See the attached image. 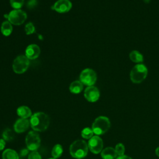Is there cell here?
Segmentation results:
<instances>
[{
	"mask_svg": "<svg viewBox=\"0 0 159 159\" xmlns=\"http://www.w3.org/2000/svg\"><path fill=\"white\" fill-rule=\"evenodd\" d=\"M29 65L30 60L25 55H19L13 61L12 70L17 74H22L25 72Z\"/></svg>",
	"mask_w": 159,
	"mask_h": 159,
	"instance_id": "cell-5",
	"label": "cell"
},
{
	"mask_svg": "<svg viewBox=\"0 0 159 159\" xmlns=\"http://www.w3.org/2000/svg\"><path fill=\"white\" fill-rule=\"evenodd\" d=\"M116 159H132V158H130L129 156L127 155H122V156H119L116 158Z\"/></svg>",
	"mask_w": 159,
	"mask_h": 159,
	"instance_id": "cell-30",
	"label": "cell"
},
{
	"mask_svg": "<svg viewBox=\"0 0 159 159\" xmlns=\"http://www.w3.org/2000/svg\"><path fill=\"white\" fill-rule=\"evenodd\" d=\"M6 146V142L4 139H0V151L2 150Z\"/></svg>",
	"mask_w": 159,
	"mask_h": 159,
	"instance_id": "cell-28",
	"label": "cell"
},
{
	"mask_svg": "<svg viewBox=\"0 0 159 159\" xmlns=\"http://www.w3.org/2000/svg\"><path fill=\"white\" fill-rule=\"evenodd\" d=\"M71 7L72 3L70 0H58L52 6V9L58 13L68 12Z\"/></svg>",
	"mask_w": 159,
	"mask_h": 159,
	"instance_id": "cell-11",
	"label": "cell"
},
{
	"mask_svg": "<svg viewBox=\"0 0 159 159\" xmlns=\"http://www.w3.org/2000/svg\"><path fill=\"white\" fill-rule=\"evenodd\" d=\"M48 159H57V158H50Z\"/></svg>",
	"mask_w": 159,
	"mask_h": 159,
	"instance_id": "cell-33",
	"label": "cell"
},
{
	"mask_svg": "<svg viewBox=\"0 0 159 159\" xmlns=\"http://www.w3.org/2000/svg\"><path fill=\"white\" fill-rule=\"evenodd\" d=\"M88 149V145L84 140H76L71 144L70 153L73 158L81 159L87 155Z\"/></svg>",
	"mask_w": 159,
	"mask_h": 159,
	"instance_id": "cell-2",
	"label": "cell"
},
{
	"mask_svg": "<svg viewBox=\"0 0 159 159\" xmlns=\"http://www.w3.org/2000/svg\"><path fill=\"white\" fill-rule=\"evenodd\" d=\"M30 124L31 127L35 131L42 132L48 128L50 124V118L44 112H35L31 116Z\"/></svg>",
	"mask_w": 159,
	"mask_h": 159,
	"instance_id": "cell-1",
	"label": "cell"
},
{
	"mask_svg": "<svg viewBox=\"0 0 159 159\" xmlns=\"http://www.w3.org/2000/svg\"><path fill=\"white\" fill-rule=\"evenodd\" d=\"M62 153H63V147L60 144H56L53 147L52 150V155L53 158H59L62 155Z\"/></svg>",
	"mask_w": 159,
	"mask_h": 159,
	"instance_id": "cell-21",
	"label": "cell"
},
{
	"mask_svg": "<svg viewBox=\"0 0 159 159\" xmlns=\"http://www.w3.org/2000/svg\"><path fill=\"white\" fill-rule=\"evenodd\" d=\"M2 159H19V155L17 152L11 148L5 150L2 155Z\"/></svg>",
	"mask_w": 159,
	"mask_h": 159,
	"instance_id": "cell-19",
	"label": "cell"
},
{
	"mask_svg": "<svg viewBox=\"0 0 159 159\" xmlns=\"http://www.w3.org/2000/svg\"><path fill=\"white\" fill-rule=\"evenodd\" d=\"M129 58L134 63H141L143 61V57L137 50H132L129 53Z\"/></svg>",
	"mask_w": 159,
	"mask_h": 159,
	"instance_id": "cell-18",
	"label": "cell"
},
{
	"mask_svg": "<svg viewBox=\"0 0 159 159\" xmlns=\"http://www.w3.org/2000/svg\"><path fill=\"white\" fill-rule=\"evenodd\" d=\"M28 148H23L20 151V153H19V156L20 157H24L25 156H26L28 153H29V150H27Z\"/></svg>",
	"mask_w": 159,
	"mask_h": 159,
	"instance_id": "cell-27",
	"label": "cell"
},
{
	"mask_svg": "<svg viewBox=\"0 0 159 159\" xmlns=\"http://www.w3.org/2000/svg\"><path fill=\"white\" fill-rule=\"evenodd\" d=\"M40 53V48L36 44L28 45L25 51V55L29 60H35L38 58Z\"/></svg>",
	"mask_w": 159,
	"mask_h": 159,
	"instance_id": "cell-12",
	"label": "cell"
},
{
	"mask_svg": "<svg viewBox=\"0 0 159 159\" xmlns=\"http://www.w3.org/2000/svg\"><path fill=\"white\" fill-rule=\"evenodd\" d=\"M111 122L109 119L105 116L97 117L92 124V130L96 135L105 134L110 128Z\"/></svg>",
	"mask_w": 159,
	"mask_h": 159,
	"instance_id": "cell-4",
	"label": "cell"
},
{
	"mask_svg": "<svg viewBox=\"0 0 159 159\" xmlns=\"http://www.w3.org/2000/svg\"><path fill=\"white\" fill-rule=\"evenodd\" d=\"M101 157L103 159H114L117 155L115 149L112 147H106L101 151Z\"/></svg>",
	"mask_w": 159,
	"mask_h": 159,
	"instance_id": "cell-14",
	"label": "cell"
},
{
	"mask_svg": "<svg viewBox=\"0 0 159 159\" xmlns=\"http://www.w3.org/2000/svg\"><path fill=\"white\" fill-rule=\"evenodd\" d=\"M28 159H42L41 155L37 151H32L29 154Z\"/></svg>",
	"mask_w": 159,
	"mask_h": 159,
	"instance_id": "cell-26",
	"label": "cell"
},
{
	"mask_svg": "<svg viewBox=\"0 0 159 159\" xmlns=\"http://www.w3.org/2000/svg\"><path fill=\"white\" fill-rule=\"evenodd\" d=\"M145 3H148L150 2V0H143Z\"/></svg>",
	"mask_w": 159,
	"mask_h": 159,
	"instance_id": "cell-32",
	"label": "cell"
},
{
	"mask_svg": "<svg viewBox=\"0 0 159 159\" xmlns=\"http://www.w3.org/2000/svg\"><path fill=\"white\" fill-rule=\"evenodd\" d=\"M1 32L4 36H9L12 32V24L8 21H4L1 26Z\"/></svg>",
	"mask_w": 159,
	"mask_h": 159,
	"instance_id": "cell-17",
	"label": "cell"
},
{
	"mask_svg": "<svg viewBox=\"0 0 159 159\" xmlns=\"http://www.w3.org/2000/svg\"><path fill=\"white\" fill-rule=\"evenodd\" d=\"M17 115L20 117V118L27 119L32 116V111L30 108L25 106H22L17 108Z\"/></svg>",
	"mask_w": 159,
	"mask_h": 159,
	"instance_id": "cell-16",
	"label": "cell"
},
{
	"mask_svg": "<svg viewBox=\"0 0 159 159\" xmlns=\"http://www.w3.org/2000/svg\"><path fill=\"white\" fill-rule=\"evenodd\" d=\"M88 145L92 153L98 154L102 151L103 148V141L98 135H94L89 139Z\"/></svg>",
	"mask_w": 159,
	"mask_h": 159,
	"instance_id": "cell-9",
	"label": "cell"
},
{
	"mask_svg": "<svg viewBox=\"0 0 159 159\" xmlns=\"http://www.w3.org/2000/svg\"><path fill=\"white\" fill-rule=\"evenodd\" d=\"M93 134H94L93 130H92V129L89 127L84 128L81 132V135L82 137L86 139H91L93 136Z\"/></svg>",
	"mask_w": 159,
	"mask_h": 159,
	"instance_id": "cell-22",
	"label": "cell"
},
{
	"mask_svg": "<svg viewBox=\"0 0 159 159\" xmlns=\"http://www.w3.org/2000/svg\"><path fill=\"white\" fill-rule=\"evenodd\" d=\"M155 153H156V155L159 157V147L156 148V150H155Z\"/></svg>",
	"mask_w": 159,
	"mask_h": 159,
	"instance_id": "cell-31",
	"label": "cell"
},
{
	"mask_svg": "<svg viewBox=\"0 0 159 159\" xmlns=\"http://www.w3.org/2000/svg\"><path fill=\"white\" fill-rule=\"evenodd\" d=\"M27 17L25 11L21 9H14L8 14L7 20L13 25H19L26 20Z\"/></svg>",
	"mask_w": 159,
	"mask_h": 159,
	"instance_id": "cell-7",
	"label": "cell"
},
{
	"mask_svg": "<svg viewBox=\"0 0 159 159\" xmlns=\"http://www.w3.org/2000/svg\"><path fill=\"white\" fill-rule=\"evenodd\" d=\"M25 143L29 150L36 151L40 145L39 135L34 131L29 132L25 137Z\"/></svg>",
	"mask_w": 159,
	"mask_h": 159,
	"instance_id": "cell-8",
	"label": "cell"
},
{
	"mask_svg": "<svg viewBox=\"0 0 159 159\" xmlns=\"http://www.w3.org/2000/svg\"><path fill=\"white\" fill-rule=\"evenodd\" d=\"M148 70L146 66L142 63H139L135 65L130 73V78L134 83H140L147 77Z\"/></svg>",
	"mask_w": 159,
	"mask_h": 159,
	"instance_id": "cell-3",
	"label": "cell"
},
{
	"mask_svg": "<svg viewBox=\"0 0 159 159\" xmlns=\"http://www.w3.org/2000/svg\"><path fill=\"white\" fill-rule=\"evenodd\" d=\"M30 121L27 119L20 118L16 120L14 124V129L16 132L22 133L27 130L30 125Z\"/></svg>",
	"mask_w": 159,
	"mask_h": 159,
	"instance_id": "cell-13",
	"label": "cell"
},
{
	"mask_svg": "<svg viewBox=\"0 0 159 159\" xmlns=\"http://www.w3.org/2000/svg\"><path fill=\"white\" fill-rule=\"evenodd\" d=\"M37 4V1L36 0H30L28 3H27V5L29 7H34V6H35Z\"/></svg>",
	"mask_w": 159,
	"mask_h": 159,
	"instance_id": "cell-29",
	"label": "cell"
},
{
	"mask_svg": "<svg viewBox=\"0 0 159 159\" xmlns=\"http://www.w3.org/2000/svg\"><path fill=\"white\" fill-rule=\"evenodd\" d=\"M115 150H116V153L118 157L124 155V152H125V147L122 143H119L116 145V146L115 147Z\"/></svg>",
	"mask_w": 159,
	"mask_h": 159,
	"instance_id": "cell-25",
	"label": "cell"
},
{
	"mask_svg": "<svg viewBox=\"0 0 159 159\" xmlns=\"http://www.w3.org/2000/svg\"><path fill=\"white\" fill-rule=\"evenodd\" d=\"M35 28L34 25L32 22H29L26 24L25 26V32L27 35H30L35 32Z\"/></svg>",
	"mask_w": 159,
	"mask_h": 159,
	"instance_id": "cell-24",
	"label": "cell"
},
{
	"mask_svg": "<svg viewBox=\"0 0 159 159\" xmlns=\"http://www.w3.org/2000/svg\"><path fill=\"white\" fill-rule=\"evenodd\" d=\"M85 99L91 102L97 101L100 96V93L98 88L94 86H88L84 92Z\"/></svg>",
	"mask_w": 159,
	"mask_h": 159,
	"instance_id": "cell-10",
	"label": "cell"
},
{
	"mask_svg": "<svg viewBox=\"0 0 159 159\" xmlns=\"http://www.w3.org/2000/svg\"><path fill=\"white\" fill-rule=\"evenodd\" d=\"M97 80V75L96 72L91 68H85L80 75V81L88 86H93Z\"/></svg>",
	"mask_w": 159,
	"mask_h": 159,
	"instance_id": "cell-6",
	"label": "cell"
},
{
	"mask_svg": "<svg viewBox=\"0 0 159 159\" xmlns=\"http://www.w3.org/2000/svg\"><path fill=\"white\" fill-rule=\"evenodd\" d=\"M83 89V84L80 80H75L73 81L69 86L70 91L73 94L80 93L82 91Z\"/></svg>",
	"mask_w": 159,
	"mask_h": 159,
	"instance_id": "cell-15",
	"label": "cell"
},
{
	"mask_svg": "<svg viewBox=\"0 0 159 159\" xmlns=\"http://www.w3.org/2000/svg\"><path fill=\"white\" fill-rule=\"evenodd\" d=\"M2 138L5 141L11 142L14 139L15 134L11 129H6L2 134Z\"/></svg>",
	"mask_w": 159,
	"mask_h": 159,
	"instance_id": "cell-20",
	"label": "cell"
},
{
	"mask_svg": "<svg viewBox=\"0 0 159 159\" xmlns=\"http://www.w3.org/2000/svg\"><path fill=\"white\" fill-rule=\"evenodd\" d=\"M24 2V0H10V4L14 9H20Z\"/></svg>",
	"mask_w": 159,
	"mask_h": 159,
	"instance_id": "cell-23",
	"label": "cell"
}]
</instances>
